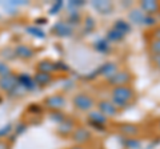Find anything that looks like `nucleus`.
<instances>
[{"instance_id":"obj_1","label":"nucleus","mask_w":160,"mask_h":149,"mask_svg":"<svg viewBox=\"0 0 160 149\" xmlns=\"http://www.w3.org/2000/svg\"><path fill=\"white\" fill-rule=\"evenodd\" d=\"M136 97H138V93L132 85L115 87V88H111V91H109V100L120 109L131 105L136 100Z\"/></svg>"},{"instance_id":"obj_2","label":"nucleus","mask_w":160,"mask_h":149,"mask_svg":"<svg viewBox=\"0 0 160 149\" xmlns=\"http://www.w3.org/2000/svg\"><path fill=\"white\" fill-rule=\"evenodd\" d=\"M133 73L128 69H118L113 73H111L109 76L106 77L104 83L108 87L115 88V87H122V85H132L133 81Z\"/></svg>"},{"instance_id":"obj_3","label":"nucleus","mask_w":160,"mask_h":149,"mask_svg":"<svg viewBox=\"0 0 160 149\" xmlns=\"http://www.w3.org/2000/svg\"><path fill=\"white\" fill-rule=\"evenodd\" d=\"M72 105L80 112H91L96 107V99L87 92H79L72 99Z\"/></svg>"},{"instance_id":"obj_4","label":"nucleus","mask_w":160,"mask_h":149,"mask_svg":"<svg viewBox=\"0 0 160 149\" xmlns=\"http://www.w3.org/2000/svg\"><path fill=\"white\" fill-rule=\"evenodd\" d=\"M115 129H116L118 133H120L126 138H138L142 135V127L136 123H128V121L116 123L115 124Z\"/></svg>"},{"instance_id":"obj_5","label":"nucleus","mask_w":160,"mask_h":149,"mask_svg":"<svg viewBox=\"0 0 160 149\" xmlns=\"http://www.w3.org/2000/svg\"><path fill=\"white\" fill-rule=\"evenodd\" d=\"M95 109L99 111L103 116H106L108 120L109 118L118 117L120 113H122V109L118 108L109 99H100V100H96V107H95Z\"/></svg>"},{"instance_id":"obj_6","label":"nucleus","mask_w":160,"mask_h":149,"mask_svg":"<svg viewBox=\"0 0 160 149\" xmlns=\"http://www.w3.org/2000/svg\"><path fill=\"white\" fill-rule=\"evenodd\" d=\"M71 138L75 142V145L86 147L87 144H89L92 141L93 135H92L91 129L87 128V127H76V129H75L73 133L71 135Z\"/></svg>"},{"instance_id":"obj_7","label":"nucleus","mask_w":160,"mask_h":149,"mask_svg":"<svg viewBox=\"0 0 160 149\" xmlns=\"http://www.w3.org/2000/svg\"><path fill=\"white\" fill-rule=\"evenodd\" d=\"M139 9L147 16L160 15V2L158 0H142L139 3Z\"/></svg>"},{"instance_id":"obj_8","label":"nucleus","mask_w":160,"mask_h":149,"mask_svg":"<svg viewBox=\"0 0 160 149\" xmlns=\"http://www.w3.org/2000/svg\"><path fill=\"white\" fill-rule=\"evenodd\" d=\"M66 97L63 95H52L48 96L46 100H44V105L48 109H51L52 112H59L66 107Z\"/></svg>"},{"instance_id":"obj_9","label":"nucleus","mask_w":160,"mask_h":149,"mask_svg":"<svg viewBox=\"0 0 160 149\" xmlns=\"http://www.w3.org/2000/svg\"><path fill=\"white\" fill-rule=\"evenodd\" d=\"M87 118H88V124L91 127H93V128H102L103 129L109 123L108 118L106 116H103L99 111H96V109H93V111L88 112Z\"/></svg>"},{"instance_id":"obj_10","label":"nucleus","mask_w":160,"mask_h":149,"mask_svg":"<svg viewBox=\"0 0 160 149\" xmlns=\"http://www.w3.org/2000/svg\"><path fill=\"white\" fill-rule=\"evenodd\" d=\"M76 129V123L72 118H64L62 123H59L58 127V133L62 137H69L73 133V131Z\"/></svg>"},{"instance_id":"obj_11","label":"nucleus","mask_w":160,"mask_h":149,"mask_svg":"<svg viewBox=\"0 0 160 149\" xmlns=\"http://www.w3.org/2000/svg\"><path fill=\"white\" fill-rule=\"evenodd\" d=\"M0 88L6 92H13L16 88H19V84H18V77L13 76V74H7V76H3L0 77Z\"/></svg>"},{"instance_id":"obj_12","label":"nucleus","mask_w":160,"mask_h":149,"mask_svg":"<svg viewBox=\"0 0 160 149\" xmlns=\"http://www.w3.org/2000/svg\"><path fill=\"white\" fill-rule=\"evenodd\" d=\"M33 49L28 46H24V44H20L15 48V55L20 59H31L33 56Z\"/></svg>"},{"instance_id":"obj_13","label":"nucleus","mask_w":160,"mask_h":149,"mask_svg":"<svg viewBox=\"0 0 160 149\" xmlns=\"http://www.w3.org/2000/svg\"><path fill=\"white\" fill-rule=\"evenodd\" d=\"M33 81L36 85L44 87L52 81V74L49 73H43V72H36V74L33 76Z\"/></svg>"},{"instance_id":"obj_14","label":"nucleus","mask_w":160,"mask_h":149,"mask_svg":"<svg viewBox=\"0 0 160 149\" xmlns=\"http://www.w3.org/2000/svg\"><path fill=\"white\" fill-rule=\"evenodd\" d=\"M53 31L56 32V35H60V36H68V35L72 33V28L69 27L68 23L60 22L53 27Z\"/></svg>"},{"instance_id":"obj_15","label":"nucleus","mask_w":160,"mask_h":149,"mask_svg":"<svg viewBox=\"0 0 160 149\" xmlns=\"http://www.w3.org/2000/svg\"><path fill=\"white\" fill-rule=\"evenodd\" d=\"M38 69H39V72H43V73H49V74H51L53 71H56L58 67L55 65V64H53L52 61L43 60V61H40V63H39Z\"/></svg>"},{"instance_id":"obj_16","label":"nucleus","mask_w":160,"mask_h":149,"mask_svg":"<svg viewBox=\"0 0 160 149\" xmlns=\"http://www.w3.org/2000/svg\"><path fill=\"white\" fill-rule=\"evenodd\" d=\"M147 51L151 56H160V40H151L148 41Z\"/></svg>"},{"instance_id":"obj_17","label":"nucleus","mask_w":160,"mask_h":149,"mask_svg":"<svg viewBox=\"0 0 160 149\" xmlns=\"http://www.w3.org/2000/svg\"><path fill=\"white\" fill-rule=\"evenodd\" d=\"M93 7L96 8L100 13H108L111 9H113V6L109 2H95Z\"/></svg>"},{"instance_id":"obj_18","label":"nucleus","mask_w":160,"mask_h":149,"mask_svg":"<svg viewBox=\"0 0 160 149\" xmlns=\"http://www.w3.org/2000/svg\"><path fill=\"white\" fill-rule=\"evenodd\" d=\"M148 36H149V41L151 40H160V24L149 28Z\"/></svg>"},{"instance_id":"obj_19","label":"nucleus","mask_w":160,"mask_h":149,"mask_svg":"<svg viewBox=\"0 0 160 149\" xmlns=\"http://www.w3.org/2000/svg\"><path fill=\"white\" fill-rule=\"evenodd\" d=\"M7 74H11V69L6 63H0V77L7 76Z\"/></svg>"},{"instance_id":"obj_20","label":"nucleus","mask_w":160,"mask_h":149,"mask_svg":"<svg viewBox=\"0 0 160 149\" xmlns=\"http://www.w3.org/2000/svg\"><path fill=\"white\" fill-rule=\"evenodd\" d=\"M9 132H11V125H9V124L6 127H2L0 128V137H6Z\"/></svg>"},{"instance_id":"obj_21","label":"nucleus","mask_w":160,"mask_h":149,"mask_svg":"<svg viewBox=\"0 0 160 149\" xmlns=\"http://www.w3.org/2000/svg\"><path fill=\"white\" fill-rule=\"evenodd\" d=\"M29 32H33L32 35L33 36H39V37H43L44 36V33H43V31H40V29H36V28H33V27H29V28H27Z\"/></svg>"},{"instance_id":"obj_22","label":"nucleus","mask_w":160,"mask_h":149,"mask_svg":"<svg viewBox=\"0 0 160 149\" xmlns=\"http://www.w3.org/2000/svg\"><path fill=\"white\" fill-rule=\"evenodd\" d=\"M151 59H152V63H153L155 68L160 71V56H151Z\"/></svg>"},{"instance_id":"obj_23","label":"nucleus","mask_w":160,"mask_h":149,"mask_svg":"<svg viewBox=\"0 0 160 149\" xmlns=\"http://www.w3.org/2000/svg\"><path fill=\"white\" fill-rule=\"evenodd\" d=\"M0 149H11V147H9V144H8V142L3 141V140H0Z\"/></svg>"},{"instance_id":"obj_24","label":"nucleus","mask_w":160,"mask_h":149,"mask_svg":"<svg viewBox=\"0 0 160 149\" xmlns=\"http://www.w3.org/2000/svg\"><path fill=\"white\" fill-rule=\"evenodd\" d=\"M69 149H87L86 147H82V145H73V147H71Z\"/></svg>"},{"instance_id":"obj_25","label":"nucleus","mask_w":160,"mask_h":149,"mask_svg":"<svg viewBox=\"0 0 160 149\" xmlns=\"http://www.w3.org/2000/svg\"><path fill=\"white\" fill-rule=\"evenodd\" d=\"M158 129H159V132H160V118L158 120Z\"/></svg>"}]
</instances>
